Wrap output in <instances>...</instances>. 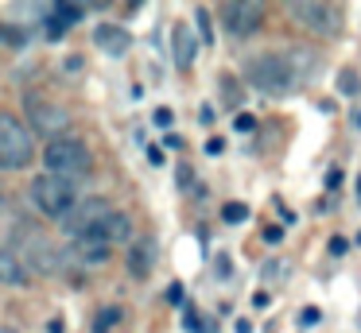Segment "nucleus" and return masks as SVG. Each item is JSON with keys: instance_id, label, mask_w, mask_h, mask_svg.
Here are the masks:
<instances>
[{"instance_id": "obj_5", "label": "nucleus", "mask_w": 361, "mask_h": 333, "mask_svg": "<svg viewBox=\"0 0 361 333\" xmlns=\"http://www.w3.org/2000/svg\"><path fill=\"white\" fill-rule=\"evenodd\" d=\"M109 213H113V209H109V201H105V198H86V201H78V206L71 209V217H66L63 225H66L71 237H82V232L97 229Z\"/></svg>"}, {"instance_id": "obj_25", "label": "nucleus", "mask_w": 361, "mask_h": 333, "mask_svg": "<svg viewBox=\"0 0 361 333\" xmlns=\"http://www.w3.org/2000/svg\"><path fill=\"white\" fill-rule=\"evenodd\" d=\"M221 82H226V101H229V105H237V101H241V89L233 85V77H221Z\"/></svg>"}, {"instance_id": "obj_29", "label": "nucleus", "mask_w": 361, "mask_h": 333, "mask_svg": "<svg viewBox=\"0 0 361 333\" xmlns=\"http://www.w3.org/2000/svg\"><path fill=\"white\" fill-rule=\"evenodd\" d=\"M167 302H171V306H183V283L167 287Z\"/></svg>"}, {"instance_id": "obj_8", "label": "nucleus", "mask_w": 361, "mask_h": 333, "mask_svg": "<svg viewBox=\"0 0 361 333\" xmlns=\"http://www.w3.org/2000/svg\"><path fill=\"white\" fill-rule=\"evenodd\" d=\"M291 15H295L303 27H311V31H319V35H334L338 31V8H330V4H295L291 8Z\"/></svg>"}, {"instance_id": "obj_34", "label": "nucleus", "mask_w": 361, "mask_h": 333, "mask_svg": "<svg viewBox=\"0 0 361 333\" xmlns=\"http://www.w3.org/2000/svg\"><path fill=\"white\" fill-rule=\"evenodd\" d=\"M198 120H202V124H214V108H210V105H202V113H198Z\"/></svg>"}, {"instance_id": "obj_6", "label": "nucleus", "mask_w": 361, "mask_h": 333, "mask_svg": "<svg viewBox=\"0 0 361 333\" xmlns=\"http://www.w3.org/2000/svg\"><path fill=\"white\" fill-rule=\"evenodd\" d=\"M27 116H32V128H35V132H43V136H55V139H59V132L71 124V116H66L63 108L51 105V101H43V97H27Z\"/></svg>"}, {"instance_id": "obj_37", "label": "nucleus", "mask_w": 361, "mask_h": 333, "mask_svg": "<svg viewBox=\"0 0 361 333\" xmlns=\"http://www.w3.org/2000/svg\"><path fill=\"white\" fill-rule=\"evenodd\" d=\"M218 275H221V279L229 275V260H226V256H218Z\"/></svg>"}, {"instance_id": "obj_28", "label": "nucleus", "mask_w": 361, "mask_h": 333, "mask_svg": "<svg viewBox=\"0 0 361 333\" xmlns=\"http://www.w3.org/2000/svg\"><path fill=\"white\" fill-rule=\"evenodd\" d=\"M233 128H237V132H252V128H257V120H252L249 113H241V116L233 120Z\"/></svg>"}, {"instance_id": "obj_17", "label": "nucleus", "mask_w": 361, "mask_h": 333, "mask_svg": "<svg viewBox=\"0 0 361 333\" xmlns=\"http://www.w3.org/2000/svg\"><path fill=\"white\" fill-rule=\"evenodd\" d=\"M51 12H55L59 20L66 23V27H74V23H78L82 15H86V8H78V4H55V8H51Z\"/></svg>"}, {"instance_id": "obj_14", "label": "nucleus", "mask_w": 361, "mask_h": 333, "mask_svg": "<svg viewBox=\"0 0 361 333\" xmlns=\"http://www.w3.org/2000/svg\"><path fill=\"white\" fill-rule=\"evenodd\" d=\"M27 283V263L12 248H0V287H20Z\"/></svg>"}, {"instance_id": "obj_38", "label": "nucleus", "mask_w": 361, "mask_h": 333, "mask_svg": "<svg viewBox=\"0 0 361 333\" xmlns=\"http://www.w3.org/2000/svg\"><path fill=\"white\" fill-rule=\"evenodd\" d=\"M63 329H66V325H63V318H55V322L47 325V333H63Z\"/></svg>"}, {"instance_id": "obj_2", "label": "nucleus", "mask_w": 361, "mask_h": 333, "mask_svg": "<svg viewBox=\"0 0 361 333\" xmlns=\"http://www.w3.org/2000/svg\"><path fill=\"white\" fill-rule=\"evenodd\" d=\"M43 167H47V175L78 182V178H86V170L94 167V155H90V147L82 144V139L59 136V139H51V144L43 147Z\"/></svg>"}, {"instance_id": "obj_22", "label": "nucleus", "mask_w": 361, "mask_h": 333, "mask_svg": "<svg viewBox=\"0 0 361 333\" xmlns=\"http://www.w3.org/2000/svg\"><path fill=\"white\" fill-rule=\"evenodd\" d=\"M283 268H288V263H283V260H268L260 275H264V279H283V275H288V271H283Z\"/></svg>"}, {"instance_id": "obj_42", "label": "nucleus", "mask_w": 361, "mask_h": 333, "mask_svg": "<svg viewBox=\"0 0 361 333\" xmlns=\"http://www.w3.org/2000/svg\"><path fill=\"white\" fill-rule=\"evenodd\" d=\"M94 333H109V329H97V325H94Z\"/></svg>"}, {"instance_id": "obj_18", "label": "nucleus", "mask_w": 361, "mask_h": 333, "mask_svg": "<svg viewBox=\"0 0 361 333\" xmlns=\"http://www.w3.org/2000/svg\"><path fill=\"white\" fill-rule=\"evenodd\" d=\"M195 20H198V35H202V46H214V27H210V12H206V8H198V12H195Z\"/></svg>"}, {"instance_id": "obj_27", "label": "nucleus", "mask_w": 361, "mask_h": 333, "mask_svg": "<svg viewBox=\"0 0 361 333\" xmlns=\"http://www.w3.org/2000/svg\"><path fill=\"white\" fill-rule=\"evenodd\" d=\"M221 151H226V139H221V136L206 139V155H221Z\"/></svg>"}, {"instance_id": "obj_41", "label": "nucleus", "mask_w": 361, "mask_h": 333, "mask_svg": "<svg viewBox=\"0 0 361 333\" xmlns=\"http://www.w3.org/2000/svg\"><path fill=\"white\" fill-rule=\"evenodd\" d=\"M0 333H16V329H12V325H0Z\"/></svg>"}, {"instance_id": "obj_20", "label": "nucleus", "mask_w": 361, "mask_h": 333, "mask_svg": "<svg viewBox=\"0 0 361 333\" xmlns=\"http://www.w3.org/2000/svg\"><path fill=\"white\" fill-rule=\"evenodd\" d=\"M338 89H342V93H353V89H357V70H353V66H345L342 74H338Z\"/></svg>"}, {"instance_id": "obj_35", "label": "nucleus", "mask_w": 361, "mask_h": 333, "mask_svg": "<svg viewBox=\"0 0 361 333\" xmlns=\"http://www.w3.org/2000/svg\"><path fill=\"white\" fill-rule=\"evenodd\" d=\"M148 159L159 167V163H164V151H159V147H148Z\"/></svg>"}, {"instance_id": "obj_1", "label": "nucleus", "mask_w": 361, "mask_h": 333, "mask_svg": "<svg viewBox=\"0 0 361 333\" xmlns=\"http://www.w3.org/2000/svg\"><path fill=\"white\" fill-rule=\"evenodd\" d=\"M245 82L252 85V89L260 93H272V97H283V93H291L299 85V70L291 66L288 54H257V58L245 62Z\"/></svg>"}, {"instance_id": "obj_21", "label": "nucleus", "mask_w": 361, "mask_h": 333, "mask_svg": "<svg viewBox=\"0 0 361 333\" xmlns=\"http://www.w3.org/2000/svg\"><path fill=\"white\" fill-rule=\"evenodd\" d=\"M121 322V310L117 306H109V310H102V318H97V329H109L113 333V325Z\"/></svg>"}, {"instance_id": "obj_33", "label": "nucleus", "mask_w": 361, "mask_h": 333, "mask_svg": "<svg viewBox=\"0 0 361 333\" xmlns=\"http://www.w3.org/2000/svg\"><path fill=\"white\" fill-rule=\"evenodd\" d=\"M175 175H179V186H190V175H195V170H190V167H179Z\"/></svg>"}, {"instance_id": "obj_19", "label": "nucleus", "mask_w": 361, "mask_h": 333, "mask_svg": "<svg viewBox=\"0 0 361 333\" xmlns=\"http://www.w3.org/2000/svg\"><path fill=\"white\" fill-rule=\"evenodd\" d=\"M183 329H187V333H202V314H198L195 306L183 310Z\"/></svg>"}, {"instance_id": "obj_4", "label": "nucleus", "mask_w": 361, "mask_h": 333, "mask_svg": "<svg viewBox=\"0 0 361 333\" xmlns=\"http://www.w3.org/2000/svg\"><path fill=\"white\" fill-rule=\"evenodd\" d=\"M35 159L32 132L12 113H0V170H24Z\"/></svg>"}, {"instance_id": "obj_7", "label": "nucleus", "mask_w": 361, "mask_h": 333, "mask_svg": "<svg viewBox=\"0 0 361 333\" xmlns=\"http://www.w3.org/2000/svg\"><path fill=\"white\" fill-rule=\"evenodd\" d=\"M226 31L233 39H245L252 35V31H260V23H264V8L260 4H226Z\"/></svg>"}, {"instance_id": "obj_36", "label": "nucleus", "mask_w": 361, "mask_h": 333, "mask_svg": "<svg viewBox=\"0 0 361 333\" xmlns=\"http://www.w3.org/2000/svg\"><path fill=\"white\" fill-rule=\"evenodd\" d=\"M164 144H167V147H183V139L175 136V132H167V136H164Z\"/></svg>"}, {"instance_id": "obj_31", "label": "nucleus", "mask_w": 361, "mask_h": 333, "mask_svg": "<svg viewBox=\"0 0 361 333\" xmlns=\"http://www.w3.org/2000/svg\"><path fill=\"white\" fill-rule=\"evenodd\" d=\"M252 306H257V310H268V306H272V299H268V291H257V294H252Z\"/></svg>"}, {"instance_id": "obj_15", "label": "nucleus", "mask_w": 361, "mask_h": 333, "mask_svg": "<svg viewBox=\"0 0 361 333\" xmlns=\"http://www.w3.org/2000/svg\"><path fill=\"white\" fill-rule=\"evenodd\" d=\"M0 46H8V51H24V46H27V31L24 27H12V23H0Z\"/></svg>"}, {"instance_id": "obj_23", "label": "nucleus", "mask_w": 361, "mask_h": 333, "mask_svg": "<svg viewBox=\"0 0 361 333\" xmlns=\"http://www.w3.org/2000/svg\"><path fill=\"white\" fill-rule=\"evenodd\" d=\"M260 237H264V244H280L283 229H280V225H264V229H260Z\"/></svg>"}, {"instance_id": "obj_39", "label": "nucleus", "mask_w": 361, "mask_h": 333, "mask_svg": "<svg viewBox=\"0 0 361 333\" xmlns=\"http://www.w3.org/2000/svg\"><path fill=\"white\" fill-rule=\"evenodd\" d=\"M237 333H252V322H249V318H241V322H237Z\"/></svg>"}, {"instance_id": "obj_30", "label": "nucleus", "mask_w": 361, "mask_h": 333, "mask_svg": "<svg viewBox=\"0 0 361 333\" xmlns=\"http://www.w3.org/2000/svg\"><path fill=\"white\" fill-rule=\"evenodd\" d=\"M319 318H322L319 310H314V306H307L303 314H299V322H303V325H319Z\"/></svg>"}, {"instance_id": "obj_12", "label": "nucleus", "mask_w": 361, "mask_h": 333, "mask_svg": "<svg viewBox=\"0 0 361 333\" xmlns=\"http://www.w3.org/2000/svg\"><path fill=\"white\" fill-rule=\"evenodd\" d=\"M171 54H175V66L179 70H190L198 58V39L195 31L187 27V23H179V27L171 31Z\"/></svg>"}, {"instance_id": "obj_10", "label": "nucleus", "mask_w": 361, "mask_h": 333, "mask_svg": "<svg viewBox=\"0 0 361 333\" xmlns=\"http://www.w3.org/2000/svg\"><path fill=\"white\" fill-rule=\"evenodd\" d=\"M94 43H97V51L121 58V54H128V46H133V35H128L125 27H117V23H97V27H94Z\"/></svg>"}, {"instance_id": "obj_40", "label": "nucleus", "mask_w": 361, "mask_h": 333, "mask_svg": "<svg viewBox=\"0 0 361 333\" xmlns=\"http://www.w3.org/2000/svg\"><path fill=\"white\" fill-rule=\"evenodd\" d=\"M353 124H357V128H361V108H353Z\"/></svg>"}, {"instance_id": "obj_26", "label": "nucleus", "mask_w": 361, "mask_h": 333, "mask_svg": "<svg viewBox=\"0 0 361 333\" xmlns=\"http://www.w3.org/2000/svg\"><path fill=\"white\" fill-rule=\"evenodd\" d=\"M322 182H326V190H338V186H342V170H326V175H322Z\"/></svg>"}, {"instance_id": "obj_32", "label": "nucleus", "mask_w": 361, "mask_h": 333, "mask_svg": "<svg viewBox=\"0 0 361 333\" xmlns=\"http://www.w3.org/2000/svg\"><path fill=\"white\" fill-rule=\"evenodd\" d=\"M345 248H350V244H345V237H334V240H330V256H345Z\"/></svg>"}, {"instance_id": "obj_3", "label": "nucleus", "mask_w": 361, "mask_h": 333, "mask_svg": "<svg viewBox=\"0 0 361 333\" xmlns=\"http://www.w3.org/2000/svg\"><path fill=\"white\" fill-rule=\"evenodd\" d=\"M32 206L39 209L47 221H66L71 217V209L78 206V198H74V182L71 178H59V175H39L32 178Z\"/></svg>"}, {"instance_id": "obj_13", "label": "nucleus", "mask_w": 361, "mask_h": 333, "mask_svg": "<svg viewBox=\"0 0 361 333\" xmlns=\"http://www.w3.org/2000/svg\"><path fill=\"white\" fill-rule=\"evenodd\" d=\"M102 237L109 240V244H133V240H136L133 237V217L113 209V213L102 221Z\"/></svg>"}, {"instance_id": "obj_11", "label": "nucleus", "mask_w": 361, "mask_h": 333, "mask_svg": "<svg viewBox=\"0 0 361 333\" xmlns=\"http://www.w3.org/2000/svg\"><path fill=\"white\" fill-rule=\"evenodd\" d=\"M152 268H156V240L136 237L128 244V271H133V279H148Z\"/></svg>"}, {"instance_id": "obj_24", "label": "nucleus", "mask_w": 361, "mask_h": 333, "mask_svg": "<svg viewBox=\"0 0 361 333\" xmlns=\"http://www.w3.org/2000/svg\"><path fill=\"white\" fill-rule=\"evenodd\" d=\"M152 120H156V128H171L175 113H171V108H156V113H152Z\"/></svg>"}, {"instance_id": "obj_44", "label": "nucleus", "mask_w": 361, "mask_h": 333, "mask_svg": "<svg viewBox=\"0 0 361 333\" xmlns=\"http://www.w3.org/2000/svg\"><path fill=\"white\" fill-rule=\"evenodd\" d=\"M357 198H361V182H357Z\"/></svg>"}, {"instance_id": "obj_43", "label": "nucleus", "mask_w": 361, "mask_h": 333, "mask_svg": "<svg viewBox=\"0 0 361 333\" xmlns=\"http://www.w3.org/2000/svg\"><path fill=\"white\" fill-rule=\"evenodd\" d=\"M0 209H4V194H0Z\"/></svg>"}, {"instance_id": "obj_16", "label": "nucleus", "mask_w": 361, "mask_h": 333, "mask_svg": "<svg viewBox=\"0 0 361 333\" xmlns=\"http://www.w3.org/2000/svg\"><path fill=\"white\" fill-rule=\"evenodd\" d=\"M221 221L226 225H245L249 221V206H245V201H229V206L221 209Z\"/></svg>"}, {"instance_id": "obj_9", "label": "nucleus", "mask_w": 361, "mask_h": 333, "mask_svg": "<svg viewBox=\"0 0 361 333\" xmlns=\"http://www.w3.org/2000/svg\"><path fill=\"white\" fill-rule=\"evenodd\" d=\"M71 252L78 256L82 263H90V268H94V263H105V260H109L113 244L102 237V225H97V229H90V232H82V237H74Z\"/></svg>"}]
</instances>
